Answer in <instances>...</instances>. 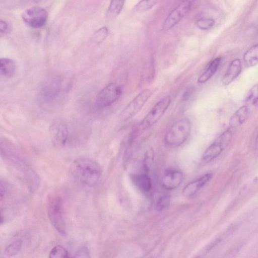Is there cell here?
Segmentation results:
<instances>
[{"mask_svg": "<svg viewBox=\"0 0 258 258\" xmlns=\"http://www.w3.org/2000/svg\"><path fill=\"white\" fill-rule=\"evenodd\" d=\"M69 172L71 178L77 184L93 187L99 182L102 170L96 161L89 158L80 157L72 163Z\"/></svg>", "mask_w": 258, "mask_h": 258, "instance_id": "1", "label": "cell"}, {"mask_svg": "<svg viewBox=\"0 0 258 258\" xmlns=\"http://www.w3.org/2000/svg\"><path fill=\"white\" fill-rule=\"evenodd\" d=\"M1 155L5 161L22 177L30 188L37 187L38 178L35 173L20 156L14 147L8 141L1 140Z\"/></svg>", "mask_w": 258, "mask_h": 258, "instance_id": "2", "label": "cell"}, {"mask_svg": "<svg viewBox=\"0 0 258 258\" xmlns=\"http://www.w3.org/2000/svg\"><path fill=\"white\" fill-rule=\"evenodd\" d=\"M75 127L62 119L53 121L49 129L53 145L57 147H64L75 144L79 135Z\"/></svg>", "mask_w": 258, "mask_h": 258, "instance_id": "3", "label": "cell"}, {"mask_svg": "<svg viewBox=\"0 0 258 258\" xmlns=\"http://www.w3.org/2000/svg\"><path fill=\"white\" fill-rule=\"evenodd\" d=\"M191 132V124L188 119L184 118L175 121L167 131L165 144L172 148L183 144L188 139Z\"/></svg>", "mask_w": 258, "mask_h": 258, "instance_id": "4", "label": "cell"}, {"mask_svg": "<svg viewBox=\"0 0 258 258\" xmlns=\"http://www.w3.org/2000/svg\"><path fill=\"white\" fill-rule=\"evenodd\" d=\"M47 205L48 216L52 225L60 234L65 236L67 228L62 199L57 195L50 196Z\"/></svg>", "mask_w": 258, "mask_h": 258, "instance_id": "5", "label": "cell"}, {"mask_svg": "<svg viewBox=\"0 0 258 258\" xmlns=\"http://www.w3.org/2000/svg\"><path fill=\"white\" fill-rule=\"evenodd\" d=\"M234 230V226H230L213 239L191 258H214L220 250L225 240L232 234Z\"/></svg>", "mask_w": 258, "mask_h": 258, "instance_id": "6", "label": "cell"}, {"mask_svg": "<svg viewBox=\"0 0 258 258\" xmlns=\"http://www.w3.org/2000/svg\"><path fill=\"white\" fill-rule=\"evenodd\" d=\"M170 102L171 98L168 95L159 100L142 120L139 125L140 129L149 128L157 122L168 108Z\"/></svg>", "mask_w": 258, "mask_h": 258, "instance_id": "7", "label": "cell"}, {"mask_svg": "<svg viewBox=\"0 0 258 258\" xmlns=\"http://www.w3.org/2000/svg\"><path fill=\"white\" fill-rule=\"evenodd\" d=\"M232 138V133L228 130L220 135L215 141L205 150L202 161L208 163L218 157L230 144Z\"/></svg>", "mask_w": 258, "mask_h": 258, "instance_id": "8", "label": "cell"}, {"mask_svg": "<svg viewBox=\"0 0 258 258\" xmlns=\"http://www.w3.org/2000/svg\"><path fill=\"white\" fill-rule=\"evenodd\" d=\"M122 90V86L116 83H112L106 85L98 93L96 99V105L101 108L110 106L120 98Z\"/></svg>", "mask_w": 258, "mask_h": 258, "instance_id": "9", "label": "cell"}, {"mask_svg": "<svg viewBox=\"0 0 258 258\" xmlns=\"http://www.w3.org/2000/svg\"><path fill=\"white\" fill-rule=\"evenodd\" d=\"M152 94L150 89H145L138 94L126 106L120 113V119L126 121L137 114L142 108Z\"/></svg>", "mask_w": 258, "mask_h": 258, "instance_id": "10", "label": "cell"}, {"mask_svg": "<svg viewBox=\"0 0 258 258\" xmlns=\"http://www.w3.org/2000/svg\"><path fill=\"white\" fill-rule=\"evenodd\" d=\"M21 17L24 22L29 26L40 28L46 23L48 14L43 8L33 7L24 11Z\"/></svg>", "mask_w": 258, "mask_h": 258, "instance_id": "11", "label": "cell"}, {"mask_svg": "<svg viewBox=\"0 0 258 258\" xmlns=\"http://www.w3.org/2000/svg\"><path fill=\"white\" fill-rule=\"evenodd\" d=\"M191 4L190 1H182L179 4L165 19L162 24V30L166 31L175 26L188 12Z\"/></svg>", "mask_w": 258, "mask_h": 258, "instance_id": "12", "label": "cell"}, {"mask_svg": "<svg viewBox=\"0 0 258 258\" xmlns=\"http://www.w3.org/2000/svg\"><path fill=\"white\" fill-rule=\"evenodd\" d=\"M183 174L179 170L169 169L164 171L162 176L161 182L166 190H171L177 188L183 180Z\"/></svg>", "mask_w": 258, "mask_h": 258, "instance_id": "13", "label": "cell"}, {"mask_svg": "<svg viewBox=\"0 0 258 258\" xmlns=\"http://www.w3.org/2000/svg\"><path fill=\"white\" fill-rule=\"evenodd\" d=\"M60 85L61 83L59 80H54L46 84L45 87L43 88L42 103L45 107H50L57 100L60 92Z\"/></svg>", "mask_w": 258, "mask_h": 258, "instance_id": "14", "label": "cell"}, {"mask_svg": "<svg viewBox=\"0 0 258 258\" xmlns=\"http://www.w3.org/2000/svg\"><path fill=\"white\" fill-rule=\"evenodd\" d=\"M213 173L208 172L186 184L182 190L185 197H191L198 192L212 178Z\"/></svg>", "mask_w": 258, "mask_h": 258, "instance_id": "15", "label": "cell"}, {"mask_svg": "<svg viewBox=\"0 0 258 258\" xmlns=\"http://www.w3.org/2000/svg\"><path fill=\"white\" fill-rule=\"evenodd\" d=\"M242 69L241 61L239 58L233 59L230 63L224 75L222 82L225 85L231 83L241 73Z\"/></svg>", "mask_w": 258, "mask_h": 258, "instance_id": "16", "label": "cell"}, {"mask_svg": "<svg viewBox=\"0 0 258 258\" xmlns=\"http://www.w3.org/2000/svg\"><path fill=\"white\" fill-rule=\"evenodd\" d=\"M132 180L135 185L142 192H149L152 188V181L147 173L136 174L132 176Z\"/></svg>", "mask_w": 258, "mask_h": 258, "instance_id": "17", "label": "cell"}, {"mask_svg": "<svg viewBox=\"0 0 258 258\" xmlns=\"http://www.w3.org/2000/svg\"><path fill=\"white\" fill-rule=\"evenodd\" d=\"M221 61V58L216 57L213 59L205 71L200 76L198 82L203 84L209 80L217 72Z\"/></svg>", "mask_w": 258, "mask_h": 258, "instance_id": "18", "label": "cell"}, {"mask_svg": "<svg viewBox=\"0 0 258 258\" xmlns=\"http://www.w3.org/2000/svg\"><path fill=\"white\" fill-rule=\"evenodd\" d=\"M249 115V109L247 106L240 107L233 114L230 121V124L232 127H236L243 124Z\"/></svg>", "mask_w": 258, "mask_h": 258, "instance_id": "19", "label": "cell"}, {"mask_svg": "<svg viewBox=\"0 0 258 258\" xmlns=\"http://www.w3.org/2000/svg\"><path fill=\"white\" fill-rule=\"evenodd\" d=\"M15 61L9 58H1L0 59V73L4 77H12L16 71Z\"/></svg>", "mask_w": 258, "mask_h": 258, "instance_id": "20", "label": "cell"}, {"mask_svg": "<svg viewBox=\"0 0 258 258\" xmlns=\"http://www.w3.org/2000/svg\"><path fill=\"white\" fill-rule=\"evenodd\" d=\"M243 60L248 67H252L258 63V44L251 46L244 54Z\"/></svg>", "mask_w": 258, "mask_h": 258, "instance_id": "21", "label": "cell"}, {"mask_svg": "<svg viewBox=\"0 0 258 258\" xmlns=\"http://www.w3.org/2000/svg\"><path fill=\"white\" fill-rule=\"evenodd\" d=\"M124 3V1H111L107 11V17L110 19L116 17L121 12Z\"/></svg>", "mask_w": 258, "mask_h": 258, "instance_id": "22", "label": "cell"}, {"mask_svg": "<svg viewBox=\"0 0 258 258\" xmlns=\"http://www.w3.org/2000/svg\"><path fill=\"white\" fill-rule=\"evenodd\" d=\"M170 196L168 194H162L157 197L155 201L154 207L157 211L165 209L169 204Z\"/></svg>", "mask_w": 258, "mask_h": 258, "instance_id": "23", "label": "cell"}, {"mask_svg": "<svg viewBox=\"0 0 258 258\" xmlns=\"http://www.w3.org/2000/svg\"><path fill=\"white\" fill-rule=\"evenodd\" d=\"M23 242L18 239L9 244L5 248V253L10 256H14L19 253L22 247Z\"/></svg>", "mask_w": 258, "mask_h": 258, "instance_id": "24", "label": "cell"}, {"mask_svg": "<svg viewBox=\"0 0 258 258\" xmlns=\"http://www.w3.org/2000/svg\"><path fill=\"white\" fill-rule=\"evenodd\" d=\"M245 102L247 104L255 105L258 104V84L253 85L248 92Z\"/></svg>", "mask_w": 258, "mask_h": 258, "instance_id": "25", "label": "cell"}, {"mask_svg": "<svg viewBox=\"0 0 258 258\" xmlns=\"http://www.w3.org/2000/svg\"><path fill=\"white\" fill-rule=\"evenodd\" d=\"M68 251L61 245L54 246L50 251L49 258H68Z\"/></svg>", "mask_w": 258, "mask_h": 258, "instance_id": "26", "label": "cell"}, {"mask_svg": "<svg viewBox=\"0 0 258 258\" xmlns=\"http://www.w3.org/2000/svg\"><path fill=\"white\" fill-rule=\"evenodd\" d=\"M157 1H141L134 8L136 12H144L152 9L157 3Z\"/></svg>", "mask_w": 258, "mask_h": 258, "instance_id": "27", "label": "cell"}, {"mask_svg": "<svg viewBox=\"0 0 258 258\" xmlns=\"http://www.w3.org/2000/svg\"><path fill=\"white\" fill-rule=\"evenodd\" d=\"M215 24L214 19L210 18L200 19L196 22V25L200 29L207 30L212 28Z\"/></svg>", "mask_w": 258, "mask_h": 258, "instance_id": "28", "label": "cell"}, {"mask_svg": "<svg viewBox=\"0 0 258 258\" xmlns=\"http://www.w3.org/2000/svg\"><path fill=\"white\" fill-rule=\"evenodd\" d=\"M154 160V152L149 149L145 153L143 161V167L146 172H148Z\"/></svg>", "mask_w": 258, "mask_h": 258, "instance_id": "29", "label": "cell"}, {"mask_svg": "<svg viewBox=\"0 0 258 258\" xmlns=\"http://www.w3.org/2000/svg\"><path fill=\"white\" fill-rule=\"evenodd\" d=\"M108 33L107 27L104 26L99 28L94 34V38L97 42L102 41L107 37Z\"/></svg>", "mask_w": 258, "mask_h": 258, "instance_id": "30", "label": "cell"}, {"mask_svg": "<svg viewBox=\"0 0 258 258\" xmlns=\"http://www.w3.org/2000/svg\"><path fill=\"white\" fill-rule=\"evenodd\" d=\"M240 245H237L227 250L220 258H236L240 250Z\"/></svg>", "mask_w": 258, "mask_h": 258, "instance_id": "31", "label": "cell"}, {"mask_svg": "<svg viewBox=\"0 0 258 258\" xmlns=\"http://www.w3.org/2000/svg\"><path fill=\"white\" fill-rule=\"evenodd\" d=\"M72 258H90V252L88 248L81 247L76 251Z\"/></svg>", "mask_w": 258, "mask_h": 258, "instance_id": "32", "label": "cell"}, {"mask_svg": "<svg viewBox=\"0 0 258 258\" xmlns=\"http://www.w3.org/2000/svg\"><path fill=\"white\" fill-rule=\"evenodd\" d=\"M10 29L9 23L3 20L0 21V32L1 34L7 33Z\"/></svg>", "mask_w": 258, "mask_h": 258, "instance_id": "33", "label": "cell"}, {"mask_svg": "<svg viewBox=\"0 0 258 258\" xmlns=\"http://www.w3.org/2000/svg\"><path fill=\"white\" fill-rule=\"evenodd\" d=\"M194 88L192 87H189L187 88L183 93V95L182 96V100L184 101L187 100L192 94Z\"/></svg>", "mask_w": 258, "mask_h": 258, "instance_id": "34", "label": "cell"}, {"mask_svg": "<svg viewBox=\"0 0 258 258\" xmlns=\"http://www.w3.org/2000/svg\"><path fill=\"white\" fill-rule=\"evenodd\" d=\"M255 148L256 151L258 152V134L256 137L255 142Z\"/></svg>", "mask_w": 258, "mask_h": 258, "instance_id": "35", "label": "cell"}]
</instances>
